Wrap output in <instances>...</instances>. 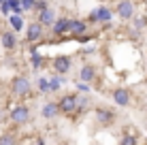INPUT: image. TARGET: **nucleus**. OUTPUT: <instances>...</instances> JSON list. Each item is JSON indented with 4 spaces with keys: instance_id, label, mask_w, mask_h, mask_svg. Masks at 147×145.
<instances>
[{
    "instance_id": "6e6552de",
    "label": "nucleus",
    "mask_w": 147,
    "mask_h": 145,
    "mask_svg": "<svg viewBox=\"0 0 147 145\" xmlns=\"http://www.w3.org/2000/svg\"><path fill=\"white\" fill-rule=\"evenodd\" d=\"M96 122L100 126H111L115 122V111L111 107H98L96 109Z\"/></svg>"
},
{
    "instance_id": "f3484780",
    "label": "nucleus",
    "mask_w": 147,
    "mask_h": 145,
    "mask_svg": "<svg viewBox=\"0 0 147 145\" xmlns=\"http://www.w3.org/2000/svg\"><path fill=\"white\" fill-rule=\"evenodd\" d=\"M40 115H43L45 119L55 117V115H58V105H55V103H45L43 109H40Z\"/></svg>"
},
{
    "instance_id": "b1692460",
    "label": "nucleus",
    "mask_w": 147,
    "mask_h": 145,
    "mask_svg": "<svg viewBox=\"0 0 147 145\" xmlns=\"http://www.w3.org/2000/svg\"><path fill=\"white\" fill-rule=\"evenodd\" d=\"M19 7H22V11H34V0H19Z\"/></svg>"
},
{
    "instance_id": "1a4fd4ad",
    "label": "nucleus",
    "mask_w": 147,
    "mask_h": 145,
    "mask_svg": "<svg viewBox=\"0 0 147 145\" xmlns=\"http://www.w3.org/2000/svg\"><path fill=\"white\" fill-rule=\"evenodd\" d=\"M55 11H53V7H45V9H40L38 15H36V22L40 24L43 28H51V24L55 22Z\"/></svg>"
},
{
    "instance_id": "c756f323",
    "label": "nucleus",
    "mask_w": 147,
    "mask_h": 145,
    "mask_svg": "<svg viewBox=\"0 0 147 145\" xmlns=\"http://www.w3.org/2000/svg\"><path fill=\"white\" fill-rule=\"evenodd\" d=\"M145 86H147V79H145Z\"/></svg>"
},
{
    "instance_id": "393cba45",
    "label": "nucleus",
    "mask_w": 147,
    "mask_h": 145,
    "mask_svg": "<svg viewBox=\"0 0 147 145\" xmlns=\"http://www.w3.org/2000/svg\"><path fill=\"white\" fill-rule=\"evenodd\" d=\"M11 7H13V0H4V2H0V13H2V15H9Z\"/></svg>"
},
{
    "instance_id": "aec40b11",
    "label": "nucleus",
    "mask_w": 147,
    "mask_h": 145,
    "mask_svg": "<svg viewBox=\"0 0 147 145\" xmlns=\"http://www.w3.org/2000/svg\"><path fill=\"white\" fill-rule=\"evenodd\" d=\"M130 22H132V28H134V30H139V32L147 28V17H145V15H136V13H134Z\"/></svg>"
},
{
    "instance_id": "dca6fc26",
    "label": "nucleus",
    "mask_w": 147,
    "mask_h": 145,
    "mask_svg": "<svg viewBox=\"0 0 147 145\" xmlns=\"http://www.w3.org/2000/svg\"><path fill=\"white\" fill-rule=\"evenodd\" d=\"M9 26H11L13 32H22V30L26 28V22H24L22 15H11V17H9Z\"/></svg>"
},
{
    "instance_id": "c85d7f7f",
    "label": "nucleus",
    "mask_w": 147,
    "mask_h": 145,
    "mask_svg": "<svg viewBox=\"0 0 147 145\" xmlns=\"http://www.w3.org/2000/svg\"><path fill=\"white\" fill-rule=\"evenodd\" d=\"M2 113H4V111H2V109H0V122H2V119H4V115H2Z\"/></svg>"
},
{
    "instance_id": "6ab92c4d",
    "label": "nucleus",
    "mask_w": 147,
    "mask_h": 145,
    "mask_svg": "<svg viewBox=\"0 0 147 145\" xmlns=\"http://www.w3.org/2000/svg\"><path fill=\"white\" fill-rule=\"evenodd\" d=\"M47 81H49V92H58L60 88H62V83L66 81V79H64V75H58V77H47Z\"/></svg>"
},
{
    "instance_id": "f03ea898",
    "label": "nucleus",
    "mask_w": 147,
    "mask_h": 145,
    "mask_svg": "<svg viewBox=\"0 0 147 145\" xmlns=\"http://www.w3.org/2000/svg\"><path fill=\"white\" fill-rule=\"evenodd\" d=\"M55 105H58V113H62V115H70V113H75V109H77V92L64 94Z\"/></svg>"
},
{
    "instance_id": "4be33fe9",
    "label": "nucleus",
    "mask_w": 147,
    "mask_h": 145,
    "mask_svg": "<svg viewBox=\"0 0 147 145\" xmlns=\"http://www.w3.org/2000/svg\"><path fill=\"white\" fill-rule=\"evenodd\" d=\"M119 145H139V139H136L134 134H124V137L119 139Z\"/></svg>"
},
{
    "instance_id": "412c9836",
    "label": "nucleus",
    "mask_w": 147,
    "mask_h": 145,
    "mask_svg": "<svg viewBox=\"0 0 147 145\" xmlns=\"http://www.w3.org/2000/svg\"><path fill=\"white\" fill-rule=\"evenodd\" d=\"M36 86H38V92H40V94H51V92H49V81H47V77H40L38 81H36Z\"/></svg>"
},
{
    "instance_id": "ddd939ff",
    "label": "nucleus",
    "mask_w": 147,
    "mask_h": 145,
    "mask_svg": "<svg viewBox=\"0 0 147 145\" xmlns=\"http://www.w3.org/2000/svg\"><path fill=\"white\" fill-rule=\"evenodd\" d=\"M96 79V68L92 64H83L79 71V81H85V83H92Z\"/></svg>"
},
{
    "instance_id": "9d476101",
    "label": "nucleus",
    "mask_w": 147,
    "mask_h": 145,
    "mask_svg": "<svg viewBox=\"0 0 147 145\" xmlns=\"http://www.w3.org/2000/svg\"><path fill=\"white\" fill-rule=\"evenodd\" d=\"M113 100H115V105H119V107H128V105L132 103V92H130L128 88H115L113 90Z\"/></svg>"
},
{
    "instance_id": "cd10ccee",
    "label": "nucleus",
    "mask_w": 147,
    "mask_h": 145,
    "mask_svg": "<svg viewBox=\"0 0 147 145\" xmlns=\"http://www.w3.org/2000/svg\"><path fill=\"white\" fill-rule=\"evenodd\" d=\"M34 145H45V141H43V139L38 137V139H36V143H34Z\"/></svg>"
},
{
    "instance_id": "2eb2a0df",
    "label": "nucleus",
    "mask_w": 147,
    "mask_h": 145,
    "mask_svg": "<svg viewBox=\"0 0 147 145\" xmlns=\"http://www.w3.org/2000/svg\"><path fill=\"white\" fill-rule=\"evenodd\" d=\"M90 105H92V98L77 92V109H75V113H85L90 109Z\"/></svg>"
},
{
    "instance_id": "4468645a",
    "label": "nucleus",
    "mask_w": 147,
    "mask_h": 145,
    "mask_svg": "<svg viewBox=\"0 0 147 145\" xmlns=\"http://www.w3.org/2000/svg\"><path fill=\"white\" fill-rule=\"evenodd\" d=\"M36 47H38V45H36ZM36 47H30V66H32L34 71H40V68L45 66V58L36 51Z\"/></svg>"
},
{
    "instance_id": "20e7f679",
    "label": "nucleus",
    "mask_w": 147,
    "mask_h": 145,
    "mask_svg": "<svg viewBox=\"0 0 147 145\" xmlns=\"http://www.w3.org/2000/svg\"><path fill=\"white\" fill-rule=\"evenodd\" d=\"M0 45H2V49H7V51H15L17 45H19L17 32H13V30H2V32H0Z\"/></svg>"
},
{
    "instance_id": "0eeeda50",
    "label": "nucleus",
    "mask_w": 147,
    "mask_h": 145,
    "mask_svg": "<svg viewBox=\"0 0 147 145\" xmlns=\"http://www.w3.org/2000/svg\"><path fill=\"white\" fill-rule=\"evenodd\" d=\"M51 66H53V71L58 75H68L70 68H73V58L70 56H55Z\"/></svg>"
},
{
    "instance_id": "9b49d317",
    "label": "nucleus",
    "mask_w": 147,
    "mask_h": 145,
    "mask_svg": "<svg viewBox=\"0 0 147 145\" xmlns=\"http://www.w3.org/2000/svg\"><path fill=\"white\" fill-rule=\"evenodd\" d=\"M88 32V22L85 19H70L68 22V34L70 36H83Z\"/></svg>"
},
{
    "instance_id": "39448f33",
    "label": "nucleus",
    "mask_w": 147,
    "mask_h": 145,
    "mask_svg": "<svg viewBox=\"0 0 147 145\" xmlns=\"http://www.w3.org/2000/svg\"><path fill=\"white\" fill-rule=\"evenodd\" d=\"M11 122L17 124V126H24V124L30 122V109L26 105H17V107H13L11 111Z\"/></svg>"
},
{
    "instance_id": "423d86ee",
    "label": "nucleus",
    "mask_w": 147,
    "mask_h": 145,
    "mask_svg": "<svg viewBox=\"0 0 147 145\" xmlns=\"http://www.w3.org/2000/svg\"><path fill=\"white\" fill-rule=\"evenodd\" d=\"M24 32H26L28 43H38L40 38H43V34H45V28L40 26L38 22H32V24H28V26L24 28Z\"/></svg>"
},
{
    "instance_id": "5701e85b",
    "label": "nucleus",
    "mask_w": 147,
    "mask_h": 145,
    "mask_svg": "<svg viewBox=\"0 0 147 145\" xmlns=\"http://www.w3.org/2000/svg\"><path fill=\"white\" fill-rule=\"evenodd\" d=\"M0 145H17V137L15 134H2L0 137Z\"/></svg>"
},
{
    "instance_id": "bb28decb",
    "label": "nucleus",
    "mask_w": 147,
    "mask_h": 145,
    "mask_svg": "<svg viewBox=\"0 0 147 145\" xmlns=\"http://www.w3.org/2000/svg\"><path fill=\"white\" fill-rule=\"evenodd\" d=\"M85 22H88V24H98V17H96V11H92V13H90Z\"/></svg>"
},
{
    "instance_id": "7c9ffc66",
    "label": "nucleus",
    "mask_w": 147,
    "mask_h": 145,
    "mask_svg": "<svg viewBox=\"0 0 147 145\" xmlns=\"http://www.w3.org/2000/svg\"><path fill=\"white\" fill-rule=\"evenodd\" d=\"M0 2H4V0H0Z\"/></svg>"
},
{
    "instance_id": "7ed1b4c3",
    "label": "nucleus",
    "mask_w": 147,
    "mask_h": 145,
    "mask_svg": "<svg viewBox=\"0 0 147 145\" xmlns=\"http://www.w3.org/2000/svg\"><path fill=\"white\" fill-rule=\"evenodd\" d=\"M115 13H117V17L121 22H130L132 19V15L136 13V7L132 0H117V4H115Z\"/></svg>"
},
{
    "instance_id": "f257e3e1",
    "label": "nucleus",
    "mask_w": 147,
    "mask_h": 145,
    "mask_svg": "<svg viewBox=\"0 0 147 145\" xmlns=\"http://www.w3.org/2000/svg\"><path fill=\"white\" fill-rule=\"evenodd\" d=\"M11 92L15 94V96H19V98H28L30 92H32V83H30V79L26 77V75H17V77H13Z\"/></svg>"
},
{
    "instance_id": "a878e982",
    "label": "nucleus",
    "mask_w": 147,
    "mask_h": 145,
    "mask_svg": "<svg viewBox=\"0 0 147 145\" xmlns=\"http://www.w3.org/2000/svg\"><path fill=\"white\" fill-rule=\"evenodd\" d=\"M77 90H79L81 94H88V92H90V83H85V81H79V83H77Z\"/></svg>"
},
{
    "instance_id": "f8f14e48",
    "label": "nucleus",
    "mask_w": 147,
    "mask_h": 145,
    "mask_svg": "<svg viewBox=\"0 0 147 145\" xmlns=\"http://www.w3.org/2000/svg\"><path fill=\"white\" fill-rule=\"evenodd\" d=\"M68 22H70V17H55V22L51 24L53 36H64V34H68Z\"/></svg>"
},
{
    "instance_id": "a211bd4d",
    "label": "nucleus",
    "mask_w": 147,
    "mask_h": 145,
    "mask_svg": "<svg viewBox=\"0 0 147 145\" xmlns=\"http://www.w3.org/2000/svg\"><path fill=\"white\" fill-rule=\"evenodd\" d=\"M96 17H98V24H105V22H111V17H113V11H111L109 7H98L96 9Z\"/></svg>"
}]
</instances>
